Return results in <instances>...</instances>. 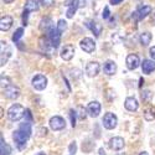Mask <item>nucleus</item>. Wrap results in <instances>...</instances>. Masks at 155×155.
<instances>
[{"mask_svg": "<svg viewBox=\"0 0 155 155\" xmlns=\"http://www.w3.org/2000/svg\"><path fill=\"white\" fill-rule=\"evenodd\" d=\"M25 112H26V109H25L21 104H12L8 109V118L11 122H18L25 115Z\"/></svg>", "mask_w": 155, "mask_h": 155, "instance_id": "1", "label": "nucleus"}, {"mask_svg": "<svg viewBox=\"0 0 155 155\" xmlns=\"http://www.w3.org/2000/svg\"><path fill=\"white\" fill-rule=\"evenodd\" d=\"M40 2L41 0H26L25 3V8H24V12H22V24L26 26L28 25V16L31 11H37L40 8Z\"/></svg>", "mask_w": 155, "mask_h": 155, "instance_id": "2", "label": "nucleus"}, {"mask_svg": "<svg viewBox=\"0 0 155 155\" xmlns=\"http://www.w3.org/2000/svg\"><path fill=\"white\" fill-rule=\"evenodd\" d=\"M29 138H30V134L22 132L21 129H18V130H15L14 134H12V139H14L15 145L18 147L19 150H22L25 147H26Z\"/></svg>", "mask_w": 155, "mask_h": 155, "instance_id": "3", "label": "nucleus"}, {"mask_svg": "<svg viewBox=\"0 0 155 155\" xmlns=\"http://www.w3.org/2000/svg\"><path fill=\"white\" fill-rule=\"evenodd\" d=\"M46 37L48 38V41L51 44V46H52L55 50L60 46V41H61V34L60 31L57 30V28H52L47 34H46Z\"/></svg>", "mask_w": 155, "mask_h": 155, "instance_id": "4", "label": "nucleus"}, {"mask_svg": "<svg viewBox=\"0 0 155 155\" xmlns=\"http://www.w3.org/2000/svg\"><path fill=\"white\" fill-rule=\"evenodd\" d=\"M102 123H103V127L106 129H114L117 127V123H118V119H117V115L114 113H106L104 117L102 119Z\"/></svg>", "mask_w": 155, "mask_h": 155, "instance_id": "5", "label": "nucleus"}, {"mask_svg": "<svg viewBox=\"0 0 155 155\" xmlns=\"http://www.w3.org/2000/svg\"><path fill=\"white\" fill-rule=\"evenodd\" d=\"M31 83H32V87L35 89H37V91H42V89H45L46 86H47V78L44 74H36L32 78Z\"/></svg>", "mask_w": 155, "mask_h": 155, "instance_id": "6", "label": "nucleus"}, {"mask_svg": "<svg viewBox=\"0 0 155 155\" xmlns=\"http://www.w3.org/2000/svg\"><path fill=\"white\" fill-rule=\"evenodd\" d=\"M64 127H66V122H64V119L62 117H60V115H55V117L50 119V128L55 132L62 130Z\"/></svg>", "mask_w": 155, "mask_h": 155, "instance_id": "7", "label": "nucleus"}, {"mask_svg": "<svg viewBox=\"0 0 155 155\" xmlns=\"http://www.w3.org/2000/svg\"><path fill=\"white\" fill-rule=\"evenodd\" d=\"M4 96L8 99H16L20 96V89L14 84H8L4 88Z\"/></svg>", "mask_w": 155, "mask_h": 155, "instance_id": "8", "label": "nucleus"}, {"mask_svg": "<svg viewBox=\"0 0 155 155\" xmlns=\"http://www.w3.org/2000/svg\"><path fill=\"white\" fill-rule=\"evenodd\" d=\"M80 46H81V48L84 51V52H87V54H92L93 51L96 50V44H94V41L92 40L91 37L82 38L81 42H80Z\"/></svg>", "mask_w": 155, "mask_h": 155, "instance_id": "9", "label": "nucleus"}, {"mask_svg": "<svg viewBox=\"0 0 155 155\" xmlns=\"http://www.w3.org/2000/svg\"><path fill=\"white\" fill-rule=\"evenodd\" d=\"M74 54H76V50H74V46L73 45H64L62 47V50H61V54L60 55H61L62 60L70 61V60L73 58Z\"/></svg>", "mask_w": 155, "mask_h": 155, "instance_id": "10", "label": "nucleus"}, {"mask_svg": "<svg viewBox=\"0 0 155 155\" xmlns=\"http://www.w3.org/2000/svg\"><path fill=\"white\" fill-rule=\"evenodd\" d=\"M125 63H127V67L129 70H137L139 67V64H140V60L138 57V55L135 54H130V55H128L127 60H125Z\"/></svg>", "mask_w": 155, "mask_h": 155, "instance_id": "11", "label": "nucleus"}, {"mask_svg": "<svg viewBox=\"0 0 155 155\" xmlns=\"http://www.w3.org/2000/svg\"><path fill=\"white\" fill-rule=\"evenodd\" d=\"M150 12H151V6L144 5V6H140L135 12H133V18L135 16L137 20H143L144 18H147L150 14Z\"/></svg>", "mask_w": 155, "mask_h": 155, "instance_id": "12", "label": "nucleus"}, {"mask_svg": "<svg viewBox=\"0 0 155 155\" xmlns=\"http://www.w3.org/2000/svg\"><path fill=\"white\" fill-rule=\"evenodd\" d=\"M87 110H88V114L91 115V117H93V118L98 117L99 113H101V104H99V102L93 101L91 103H88Z\"/></svg>", "mask_w": 155, "mask_h": 155, "instance_id": "13", "label": "nucleus"}, {"mask_svg": "<svg viewBox=\"0 0 155 155\" xmlns=\"http://www.w3.org/2000/svg\"><path fill=\"white\" fill-rule=\"evenodd\" d=\"M99 70H101V66L99 63L93 61V62H89L86 67V73L89 76V77H96L98 73H99Z\"/></svg>", "mask_w": 155, "mask_h": 155, "instance_id": "14", "label": "nucleus"}, {"mask_svg": "<svg viewBox=\"0 0 155 155\" xmlns=\"http://www.w3.org/2000/svg\"><path fill=\"white\" fill-rule=\"evenodd\" d=\"M86 26L91 30L93 34H94V36L96 37H98L99 35H101V32H102V26H101V24H98L97 21H93V20H89V21H87L86 22Z\"/></svg>", "mask_w": 155, "mask_h": 155, "instance_id": "15", "label": "nucleus"}, {"mask_svg": "<svg viewBox=\"0 0 155 155\" xmlns=\"http://www.w3.org/2000/svg\"><path fill=\"white\" fill-rule=\"evenodd\" d=\"M109 145L113 150H122L124 148V139L120 137H114L109 140Z\"/></svg>", "mask_w": 155, "mask_h": 155, "instance_id": "16", "label": "nucleus"}, {"mask_svg": "<svg viewBox=\"0 0 155 155\" xmlns=\"http://www.w3.org/2000/svg\"><path fill=\"white\" fill-rule=\"evenodd\" d=\"M124 107L129 110V112H135L139 108V103L134 97H128L124 102Z\"/></svg>", "mask_w": 155, "mask_h": 155, "instance_id": "17", "label": "nucleus"}, {"mask_svg": "<svg viewBox=\"0 0 155 155\" xmlns=\"http://www.w3.org/2000/svg\"><path fill=\"white\" fill-rule=\"evenodd\" d=\"M141 70H143V73L150 74L151 72L155 71V62L151 60H144L141 62Z\"/></svg>", "mask_w": 155, "mask_h": 155, "instance_id": "18", "label": "nucleus"}, {"mask_svg": "<svg viewBox=\"0 0 155 155\" xmlns=\"http://www.w3.org/2000/svg\"><path fill=\"white\" fill-rule=\"evenodd\" d=\"M103 71H104V73L108 76H113L115 72H117V64H115L114 61L108 60L104 63V66H103Z\"/></svg>", "mask_w": 155, "mask_h": 155, "instance_id": "19", "label": "nucleus"}, {"mask_svg": "<svg viewBox=\"0 0 155 155\" xmlns=\"http://www.w3.org/2000/svg\"><path fill=\"white\" fill-rule=\"evenodd\" d=\"M54 28V22L50 18H44L41 21H40V30L45 34H47L51 29Z\"/></svg>", "mask_w": 155, "mask_h": 155, "instance_id": "20", "label": "nucleus"}, {"mask_svg": "<svg viewBox=\"0 0 155 155\" xmlns=\"http://www.w3.org/2000/svg\"><path fill=\"white\" fill-rule=\"evenodd\" d=\"M12 26V18L9 15H5L0 20V30L2 31H8Z\"/></svg>", "mask_w": 155, "mask_h": 155, "instance_id": "21", "label": "nucleus"}, {"mask_svg": "<svg viewBox=\"0 0 155 155\" xmlns=\"http://www.w3.org/2000/svg\"><path fill=\"white\" fill-rule=\"evenodd\" d=\"M78 6H80V0H72L71 4H70V6H68V9H67L66 16H67L68 19H72L73 15H74V12L77 11V9H78Z\"/></svg>", "mask_w": 155, "mask_h": 155, "instance_id": "22", "label": "nucleus"}, {"mask_svg": "<svg viewBox=\"0 0 155 155\" xmlns=\"http://www.w3.org/2000/svg\"><path fill=\"white\" fill-rule=\"evenodd\" d=\"M11 148L9 144H6L4 141V138L2 137V144H0V155H10Z\"/></svg>", "mask_w": 155, "mask_h": 155, "instance_id": "23", "label": "nucleus"}, {"mask_svg": "<svg viewBox=\"0 0 155 155\" xmlns=\"http://www.w3.org/2000/svg\"><path fill=\"white\" fill-rule=\"evenodd\" d=\"M139 40H140V44L143 46H148L150 44V41H151V34L150 32H143L140 35Z\"/></svg>", "mask_w": 155, "mask_h": 155, "instance_id": "24", "label": "nucleus"}, {"mask_svg": "<svg viewBox=\"0 0 155 155\" xmlns=\"http://www.w3.org/2000/svg\"><path fill=\"white\" fill-rule=\"evenodd\" d=\"M76 112H77V117H78V119H81V120L86 119L87 113H88L87 109H84L82 106H78V107H77V109H76Z\"/></svg>", "mask_w": 155, "mask_h": 155, "instance_id": "25", "label": "nucleus"}, {"mask_svg": "<svg viewBox=\"0 0 155 155\" xmlns=\"http://www.w3.org/2000/svg\"><path fill=\"white\" fill-rule=\"evenodd\" d=\"M144 118L147 120H153L155 118V112L153 108H147L145 112H144Z\"/></svg>", "mask_w": 155, "mask_h": 155, "instance_id": "26", "label": "nucleus"}, {"mask_svg": "<svg viewBox=\"0 0 155 155\" xmlns=\"http://www.w3.org/2000/svg\"><path fill=\"white\" fill-rule=\"evenodd\" d=\"M22 35H24V29H22V28H19V29L15 31L14 36H12V41H14V42H19V40L22 37Z\"/></svg>", "mask_w": 155, "mask_h": 155, "instance_id": "27", "label": "nucleus"}, {"mask_svg": "<svg viewBox=\"0 0 155 155\" xmlns=\"http://www.w3.org/2000/svg\"><path fill=\"white\" fill-rule=\"evenodd\" d=\"M66 29H67V22L64 21L63 19L58 20V22H57V30L60 31V34L64 32V30H66Z\"/></svg>", "mask_w": 155, "mask_h": 155, "instance_id": "28", "label": "nucleus"}, {"mask_svg": "<svg viewBox=\"0 0 155 155\" xmlns=\"http://www.w3.org/2000/svg\"><path fill=\"white\" fill-rule=\"evenodd\" d=\"M153 97V93L149 91V89H145V91L141 92V99H143L144 102H149Z\"/></svg>", "mask_w": 155, "mask_h": 155, "instance_id": "29", "label": "nucleus"}, {"mask_svg": "<svg viewBox=\"0 0 155 155\" xmlns=\"http://www.w3.org/2000/svg\"><path fill=\"white\" fill-rule=\"evenodd\" d=\"M70 118H71V124L74 128L76 127V118H77V112L74 109H70Z\"/></svg>", "mask_w": 155, "mask_h": 155, "instance_id": "30", "label": "nucleus"}, {"mask_svg": "<svg viewBox=\"0 0 155 155\" xmlns=\"http://www.w3.org/2000/svg\"><path fill=\"white\" fill-rule=\"evenodd\" d=\"M68 151H70V155H74L76 154V151H77V144H76V141H72V143L70 144Z\"/></svg>", "mask_w": 155, "mask_h": 155, "instance_id": "31", "label": "nucleus"}, {"mask_svg": "<svg viewBox=\"0 0 155 155\" xmlns=\"http://www.w3.org/2000/svg\"><path fill=\"white\" fill-rule=\"evenodd\" d=\"M102 16H103V19H104V20L109 19V16H110V11H109V8H108V6H106L104 9H103V14H102Z\"/></svg>", "mask_w": 155, "mask_h": 155, "instance_id": "32", "label": "nucleus"}, {"mask_svg": "<svg viewBox=\"0 0 155 155\" xmlns=\"http://www.w3.org/2000/svg\"><path fill=\"white\" fill-rule=\"evenodd\" d=\"M44 6H52L55 4V0H41Z\"/></svg>", "mask_w": 155, "mask_h": 155, "instance_id": "33", "label": "nucleus"}, {"mask_svg": "<svg viewBox=\"0 0 155 155\" xmlns=\"http://www.w3.org/2000/svg\"><path fill=\"white\" fill-rule=\"evenodd\" d=\"M25 115L28 117V120H29V122H31V120H32V115H31L30 109H26V112H25Z\"/></svg>", "mask_w": 155, "mask_h": 155, "instance_id": "34", "label": "nucleus"}, {"mask_svg": "<svg viewBox=\"0 0 155 155\" xmlns=\"http://www.w3.org/2000/svg\"><path fill=\"white\" fill-rule=\"evenodd\" d=\"M149 54H150V56H151V58H153V60L155 61V46L150 48V51H149Z\"/></svg>", "mask_w": 155, "mask_h": 155, "instance_id": "35", "label": "nucleus"}, {"mask_svg": "<svg viewBox=\"0 0 155 155\" xmlns=\"http://www.w3.org/2000/svg\"><path fill=\"white\" fill-rule=\"evenodd\" d=\"M109 3H110L112 5H119V4L123 3V0H110Z\"/></svg>", "mask_w": 155, "mask_h": 155, "instance_id": "36", "label": "nucleus"}, {"mask_svg": "<svg viewBox=\"0 0 155 155\" xmlns=\"http://www.w3.org/2000/svg\"><path fill=\"white\" fill-rule=\"evenodd\" d=\"M99 155H106V151H104V149H103V148L99 149Z\"/></svg>", "mask_w": 155, "mask_h": 155, "instance_id": "37", "label": "nucleus"}, {"mask_svg": "<svg viewBox=\"0 0 155 155\" xmlns=\"http://www.w3.org/2000/svg\"><path fill=\"white\" fill-rule=\"evenodd\" d=\"M3 2H4L5 4H10V3H12V2H14V0H3Z\"/></svg>", "mask_w": 155, "mask_h": 155, "instance_id": "38", "label": "nucleus"}, {"mask_svg": "<svg viewBox=\"0 0 155 155\" xmlns=\"http://www.w3.org/2000/svg\"><path fill=\"white\" fill-rule=\"evenodd\" d=\"M139 155H149V154H148V153H147V151H143V153H140V154H139Z\"/></svg>", "mask_w": 155, "mask_h": 155, "instance_id": "39", "label": "nucleus"}, {"mask_svg": "<svg viewBox=\"0 0 155 155\" xmlns=\"http://www.w3.org/2000/svg\"><path fill=\"white\" fill-rule=\"evenodd\" d=\"M36 155H46V154H45V153H42V151H40V153H37Z\"/></svg>", "mask_w": 155, "mask_h": 155, "instance_id": "40", "label": "nucleus"}, {"mask_svg": "<svg viewBox=\"0 0 155 155\" xmlns=\"http://www.w3.org/2000/svg\"><path fill=\"white\" fill-rule=\"evenodd\" d=\"M141 84H143V78H140V83H139V87H141Z\"/></svg>", "mask_w": 155, "mask_h": 155, "instance_id": "41", "label": "nucleus"}, {"mask_svg": "<svg viewBox=\"0 0 155 155\" xmlns=\"http://www.w3.org/2000/svg\"><path fill=\"white\" fill-rule=\"evenodd\" d=\"M117 155H125L124 153H119V154H117Z\"/></svg>", "mask_w": 155, "mask_h": 155, "instance_id": "42", "label": "nucleus"}]
</instances>
